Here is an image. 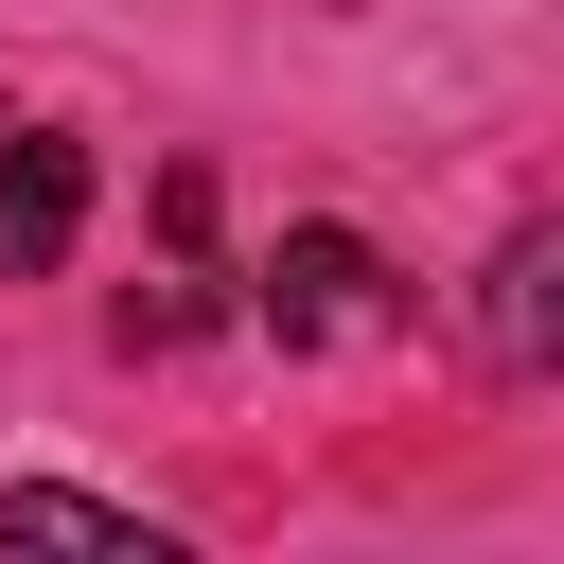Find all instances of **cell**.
Returning <instances> with one entry per match:
<instances>
[{
	"label": "cell",
	"instance_id": "2",
	"mask_svg": "<svg viewBox=\"0 0 564 564\" xmlns=\"http://www.w3.org/2000/svg\"><path fill=\"white\" fill-rule=\"evenodd\" d=\"M476 352L511 388H564V212H529L494 264H476Z\"/></svg>",
	"mask_w": 564,
	"mask_h": 564
},
{
	"label": "cell",
	"instance_id": "3",
	"mask_svg": "<svg viewBox=\"0 0 564 564\" xmlns=\"http://www.w3.org/2000/svg\"><path fill=\"white\" fill-rule=\"evenodd\" d=\"M70 229H88V141L70 123H18L0 141V282H53Z\"/></svg>",
	"mask_w": 564,
	"mask_h": 564
},
{
	"label": "cell",
	"instance_id": "4",
	"mask_svg": "<svg viewBox=\"0 0 564 564\" xmlns=\"http://www.w3.org/2000/svg\"><path fill=\"white\" fill-rule=\"evenodd\" d=\"M0 546H159L123 494H70V476H18L0 494Z\"/></svg>",
	"mask_w": 564,
	"mask_h": 564
},
{
	"label": "cell",
	"instance_id": "1",
	"mask_svg": "<svg viewBox=\"0 0 564 564\" xmlns=\"http://www.w3.org/2000/svg\"><path fill=\"white\" fill-rule=\"evenodd\" d=\"M247 317H264L282 352H335V335H370V317H388V264H370V229H282V247H264V282H247Z\"/></svg>",
	"mask_w": 564,
	"mask_h": 564
}]
</instances>
